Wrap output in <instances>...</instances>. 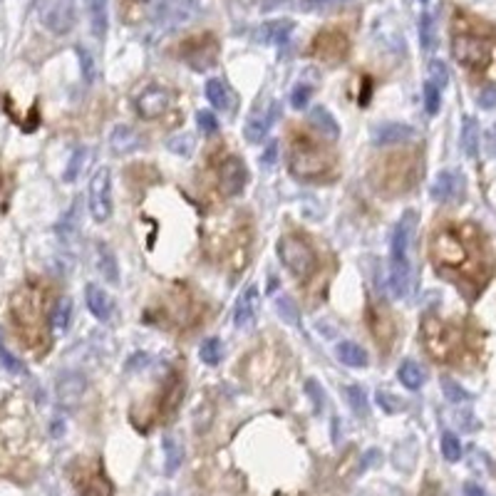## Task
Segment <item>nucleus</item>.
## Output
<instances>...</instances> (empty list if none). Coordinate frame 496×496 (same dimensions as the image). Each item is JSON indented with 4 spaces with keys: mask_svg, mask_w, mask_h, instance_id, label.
<instances>
[{
    "mask_svg": "<svg viewBox=\"0 0 496 496\" xmlns=\"http://www.w3.org/2000/svg\"><path fill=\"white\" fill-rule=\"evenodd\" d=\"M276 162H278V142L273 140V142H268L266 149H263V154H261V167L271 169Z\"/></svg>",
    "mask_w": 496,
    "mask_h": 496,
    "instance_id": "nucleus-49",
    "label": "nucleus"
},
{
    "mask_svg": "<svg viewBox=\"0 0 496 496\" xmlns=\"http://www.w3.org/2000/svg\"><path fill=\"white\" fill-rule=\"evenodd\" d=\"M258 310H261V293H258V285L251 283L241 290L239 301H236L234 308V323L239 330L251 328L258 318Z\"/></svg>",
    "mask_w": 496,
    "mask_h": 496,
    "instance_id": "nucleus-14",
    "label": "nucleus"
},
{
    "mask_svg": "<svg viewBox=\"0 0 496 496\" xmlns=\"http://www.w3.org/2000/svg\"><path fill=\"white\" fill-rule=\"evenodd\" d=\"M162 449H164V472H167V476H174L176 469L181 467V462H184V449H181V444L174 437H164Z\"/></svg>",
    "mask_w": 496,
    "mask_h": 496,
    "instance_id": "nucleus-27",
    "label": "nucleus"
},
{
    "mask_svg": "<svg viewBox=\"0 0 496 496\" xmlns=\"http://www.w3.org/2000/svg\"><path fill=\"white\" fill-rule=\"evenodd\" d=\"M306 392L310 395V400H313V405H315V409L323 407V405H325V392L320 390L315 379H308V382H306Z\"/></svg>",
    "mask_w": 496,
    "mask_h": 496,
    "instance_id": "nucleus-50",
    "label": "nucleus"
},
{
    "mask_svg": "<svg viewBox=\"0 0 496 496\" xmlns=\"http://www.w3.org/2000/svg\"><path fill=\"white\" fill-rule=\"evenodd\" d=\"M206 100L211 102L216 110L226 112V114H234L236 110V97L229 89V84L223 80H209L206 82Z\"/></svg>",
    "mask_w": 496,
    "mask_h": 496,
    "instance_id": "nucleus-22",
    "label": "nucleus"
},
{
    "mask_svg": "<svg viewBox=\"0 0 496 496\" xmlns=\"http://www.w3.org/2000/svg\"><path fill=\"white\" fill-rule=\"evenodd\" d=\"M397 377H400V382L407 390H419L424 385V370L414 360H405L400 365V370H397Z\"/></svg>",
    "mask_w": 496,
    "mask_h": 496,
    "instance_id": "nucleus-30",
    "label": "nucleus"
},
{
    "mask_svg": "<svg viewBox=\"0 0 496 496\" xmlns=\"http://www.w3.org/2000/svg\"><path fill=\"white\" fill-rule=\"evenodd\" d=\"M462 151L474 159L476 151H479V124H476L474 117H464L462 124Z\"/></svg>",
    "mask_w": 496,
    "mask_h": 496,
    "instance_id": "nucleus-28",
    "label": "nucleus"
},
{
    "mask_svg": "<svg viewBox=\"0 0 496 496\" xmlns=\"http://www.w3.org/2000/svg\"><path fill=\"white\" fill-rule=\"evenodd\" d=\"M278 258L298 280H310L318 271V256L303 236H283L278 241Z\"/></svg>",
    "mask_w": 496,
    "mask_h": 496,
    "instance_id": "nucleus-4",
    "label": "nucleus"
},
{
    "mask_svg": "<svg viewBox=\"0 0 496 496\" xmlns=\"http://www.w3.org/2000/svg\"><path fill=\"white\" fill-rule=\"evenodd\" d=\"M95 261H97V271L105 276L107 283L112 285H119V263H117V256L112 251L107 243H97V253H95Z\"/></svg>",
    "mask_w": 496,
    "mask_h": 496,
    "instance_id": "nucleus-24",
    "label": "nucleus"
},
{
    "mask_svg": "<svg viewBox=\"0 0 496 496\" xmlns=\"http://www.w3.org/2000/svg\"><path fill=\"white\" fill-rule=\"evenodd\" d=\"M430 80L439 89L446 87V82H449V70H446V65L442 60H432L430 62Z\"/></svg>",
    "mask_w": 496,
    "mask_h": 496,
    "instance_id": "nucleus-45",
    "label": "nucleus"
},
{
    "mask_svg": "<svg viewBox=\"0 0 496 496\" xmlns=\"http://www.w3.org/2000/svg\"><path fill=\"white\" fill-rule=\"evenodd\" d=\"M435 40H437V30H435V17L430 13H424L419 17V45H422V50H432L435 47Z\"/></svg>",
    "mask_w": 496,
    "mask_h": 496,
    "instance_id": "nucleus-36",
    "label": "nucleus"
},
{
    "mask_svg": "<svg viewBox=\"0 0 496 496\" xmlns=\"http://www.w3.org/2000/svg\"><path fill=\"white\" fill-rule=\"evenodd\" d=\"M10 320L17 338L38 350L47 345V318H45V290L38 283H25L10 296Z\"/></svg>",
    "mask_w": 496,
    "mask_h": 496,
    "instance_id": "nucleus-2",
    "label": "nucleus"
},
{
    "mask_svg": "<svg viewBox=\"0 0 496 496\" xmlns=\"http://www.w3.org/2000/svg\"><path fill=\"white\" fill-rule=\"evenodd\" d=\"M196 124H199L204 137H213L218 132V119L211 110H199L196 112Z\"/></svg>",
    "mask_w": 496,
    "mask_h": 496,
    "instance_id": "nucleus-40",
    "label": "nucleus"
},
{
    "mask_svg": "<svg viewBox=\"0 0 496 496\" xmlns=\"http://www.w3.org/2000/svg\"><path fill=\"white\" fill-rule=\"evenodd\" d=\"M328 3H335V0H308L306 6L313 8V6H328Z\"/></svg>",
    "mask_w": 496,
    "mask_h": 496,
    "instance_id": "nucleus-53",
    "label": "nucleus"
},
{
    "mask_svg": "<svg viewBox=\"0 0 496 496\" xmlns=\"http://www.w3.org/2000/svg\"><path fill=\"white\" fill-rule=\"evenodd\" d=\"M439 385H442V392H444L446 402H452V405H464V402L472 400V395H469L459 382H454L452 377H442Z\"/></svg>",
    "mask_w": 496,
    "mask_h": 496,
    "instance_id": "nucleus-34",
    "label": "nucleus"
},
{
    "mask_svg": "<svg viewBox=\"0 0 496 496\" xmlns=\"http://www.w3.org/2000/svg\"><path fill=\"white\" fill-rule=\"evenodd\" d=\"M422 97H424V110H427V114H437L442 107V89L437 87L432 80H427L422 87Z\"/></svg>",
    "mask_w": 496,
    "mask_h": 496,
    "instance_id": "nucleus-38",
    "label": "nucleus"
},
{
    "mask_svg": "<svg viewBox=\"0 0 496 496\" xmlns=\"http://www.w3.org/2000/svg\"><path fill=\"white\" fill-rule=\"evenodd\" d=\"M484 142H486V154L491 156V159H496V122L491 124L489 129H486V134H484Z\"/></svg>",
    "mask_w": 496,
    "mask_h": 496,
    "instance_id": "nucleus-51",
    "label": "nucleus"
},
{
    "mask_svg": "<svg viewBox=\"0 0 496 496\" xmlns=\"http://www.w3.org/2000/svg\"><path fill=\"white\" fill-rule=\"evenodd\" d=\"M110 144L114 154H132V151L142 149L144 140H142V134L134 127H129V124H117L110 134Z\"/></svg>",
    "mask_w": 496,
    "mask_h": 496,
    "instance_id": "nucleus-20",
    "label": "nucleus"
},
{
    "mask_svg": "<svg viewBox=\"0 0 496 496\" xmlns=\"http://www.w3.org/2000/svg\"><path fill=\"white\" fill-rule=\"evenodd\" d=\"M439 446H442V457H444L446 462H459V459H462V442H459V437L454 435V432H444Z\"/></svg>",
    "mask_w": 496,
    "mask_h": 496,
    "instance_id": "nucleus-35",
    "label": "nucleus"
},
{
    "mask_svg": "<svg viewBox=\"0 0 496 496\" xmlns=\"http://www.w3.org/2000/svg\"><path fill=\"white\" fill-rule=\"evenodd\" d=\"M452 55L459 65L469 67V70H481L491 62L494 47L486 38L474 33H457L452 40Z\"/></svg>",
    "mask_w": 496,
    "mask_h": 496,
    "instance_id": "nucleus-6",
    "label": "nucleus"
},
{
    "mask_svg": "<svg viewBox=\"0 0 496 496\" xmlns=\"http://www.w3.org/2000/svg\"><path fill=\"white\" fill-rule=\"evenodd\" d=\"M276 310H278V315L285 320V323L296 325L298 323V310H296V303L290 301L288 296H280L278 301H276Z\"/></svg>",
    "mask_w": 496,
    "mask_h": 496,
    "instance_id": "nucleus-42",
    "label": "nucleus"
},
{
    "mask_svg": "<svg viewBox=\"0 0 496 496\" xmlns=\"http://www.w3.org/2000/svg\"><path fill=\"white\" fill-rule=\"evenodd\" d=\"M216 52L218 45L211 35H199V38H191L181 45V57L189 62L196 70H206L216 62Z\"/></svg>",
    "mask_w": 496,
    "mask_h": 496,
    "instance_id": "nucleus-11",
    "label": "nucleus"
},
{
    "mask_svg": "<svg viewBox=\"0 0 496 496\" xmlns=\"http://www.w3.org/2000/svg\"><path fill=\"white\" fill-rule=\"evenodd\" d=\"M84 301H87L89 313H92L97 320L105 323V320L112 318L114 306H112V298L105 288H100L97 283H87V288H84Z\"/></svg>",
    "mask_w": 496,
    "mask_h": 496,
    "instance_id": "nucleus-21",
    "label": "nucleus"
},
{
    "mask_svg": "<svg viewBox=\"0 0 496 496\" xmlns=\"http://www.w3.org/2000/svg\"><path fill=\"white\" fill-rule=\"evenodd\" d=\"M464 194V179L457 172H439L432 181L430 196L437 204H452L459 201Z\"/></svg>",
    "mask_w": 496,
    "mask_h": 496,
    "instance_id": "nucleus-16",
    "label": "nucleus"
},
{
    "mask_svg": "<svg viewBox=\"0 0 496 496\" xmlns=\"http://www.w3.org/2000/svg\"><path fill=\"white\" fill-rule=\"evenodd\" d=\"M0 363H3V368L8 370V373H13V375H22L25 373V368H22V363L17 360L15 355H13L10 350H8L3 343H0Z\"/></svg>",
    "mask_w": 496,
    "mask_h": 496,
    "instance_id": "nucleus-46",
    "label": "nucleus"
},
{
    "mask_svg": "<svg viewBox=\"0 0 496 496\" xmlns=\"http://www.w3.org/2000/svg\"><path fill=\"white\" fill-rule=\"evenodd\" d=\"M310 124L323 134L325 140H338V137H340V124H338V119L333 117V112L323 105L313 107L310 110Z\"/></svg>",
    "mask_w": 496,
    "mask_h": 496,
    "instance_id": "nucleus-23",
    "label": "nucleus"
},
{
    "mask_svg": "<svg viewBox=\"0 0 496 496\" xmlns=\"http://www.w3.org/2000/svg\"><path fill=\"white\" fill-rule=\"evenodd\" d=\"M313 55L323 62H340L347 55V35L343 30H323L313 43Z\"/></svg>",
    "mask_w": 496,
    "mask_h": 496,
    "instance_id": "nucleus-13",
    "label": "nucleus"
},
{
    "mask_svg": "<svg viewBox=\"0 0 496 496\" xmlns=\"http://www.w3.org/2000/svg\"><path fill=\"white\" fill-rule=\"evenodd\" d=\"M87 156H89V151L84 149V146H80V149H75V154L70 156V162H67V167H65V181L70 184V181H75V179L80 176V172H82V167H84V162H87Z\"/></svg>",
    "mask_w": 496,
    "mask_h": 496,
    "instance_id": "nucleus-37",
    "label": "nucleus"
},
{
    "mask_svg": "<svg viewBox=\"0 0 496 496\" xmlns=\"http://www.w3.org/2000/svg\"><path fill=\"white\" fill-rule=\"evenodd\" d=\"M33 419L20 397H8L0 407V472L8 474L10 467L28 462L33 449Z\"/></svg>",
    "mask_w": 496,
    "mask_h": 496,
    "instance_id": "nucleus-1",
    "label": "nucleus"
},
{
    "mask_svg": "<svg viewBox=\"0 0 496 496\" xmlns=\"http://www.w3.org/2000/svg\"><path fill=\"white\" fill-rule=\"evenodd\" d=\"M419 3H430V0H419Z\"/></svg>",
    "mask_w": 496,
    "mask_h": 496,
    "instance_id": "nucleus-54",
    "label": "nucleus"
},
{
    "mask_svg": "<svg viewBox=\"0 0 496 496\" xmlns=\"http://www.w3.org/2000/svg\"><path fill=\"white\" fill-rule=\"evenodd\" d=\"M199 357H201V363L204 365L216 368V365L221 363V357H223L221 340H218V338H206V340L201 343V347H199Z\"/></svg>",
    "mask_w": 496,
    "mask_h": 496,
    "instance_id": "nucleus-31",
    "label": "nucleus"
},
{
    "mask_svg": "<svg viewBox=\"0 0 496 496\" xmlns=\"http://www.w3.org/2000/svg\"><path fill=\"white\" fill-rule=\"evenodd\" d=\"M84 390H87V379L75 370H67L57 377V400L65 407H77L84 397Z\"/></svg>",
    "mask_w": 496,
    "mask_h": 496,
    "instance_id": "nucleus-17",
    "label": "nucleus"
},
{
    "mask_svg": "<svg viewBox=\"0 0 496 496\" xmlns=\"http://www.w3.org/2000/svg\"><path fill=\"white\" fill-rule=\"evenodd\" d=\"M417 231V213L405 211L392 231L390 241V293L402 301L412 290V263H409V243Z\"/></svg>",
    "mask_w": 496,
    "mask_h": 496,
    "instance_id": "nucleus-3",
    "label": "nucleus"
},
{
    "mask_svg": "<svg viewBox=\"0 0 496 496\" xmlns=\"http://www.w3.org/2000/svg\"><path fill=\"white\" fill-rule=\"evenodd\" d=\"M373 144L375 146H392V144H402L414 137V129L405 122H382L373 129Z\"/></svg>",
    "mask_w": 496,
    "mask_h": 496,
    "instance_id": "nucleus-19",
    "label": "nucleus"
},
{
    "mask_svg": "<svg viewBox=\"0 0 496 496\" xmlns=\"http://www.w3.org/2000/svg\"><path fill=\"white\" fill-rule=\"evenodd\" d=\"M70 320H73V301L65 298V301H60L55 306L50 323H52V328H55L57 333H65V330L70 328Z\"/></svg>",
    "mask_w": 496,
    "mask_h": 496,
    "instance_id": "nucleus-33",
    "label": "nucleus"
},
{
    "mask_svg": "<svg viewBox=\"0 0 496 496\" xmlns=\"http://www.w3.org/2000/svg\"><path fill=\"white\" fill-rule=\"evenodd\" d=\"M345 395H347V405H350L352 412H355L357 417H368L370 402H368V395H365L363 387H357V385L345 387Z\"/></svg>",
    "mask_w": 496,
    "mask_h": 496,
    "instance_id": "nucleus-32",
    "label": "nucleus"
},
{
    "mask_svg": "<svg viewBox=\"0 0 496 496\" xmlns=\"http://www.w3.org/2000/svg\"><path fill=\"white\" fill-rule=\"evenodd\" d=\"M288 162H290V172L296 174L298 179H315L328 172L330 167L328 154L308 140H296L290 144Z\"/></svg>",
    "mask_w": 496,
    "mask_h": 496,
    "instance_id": "nucleus-5",
    "label": "nucleus"
},
{
    "mask_svg": "<svg viewBox=\"0 0 496 496\" xmlns=\"http://www.w3.org/2000/svg\"><path fill=\"white\" fill-rule=\"evenodd\" d=\"M89 213L97 223L112 216V172L107 167L97 169L89 181Z\"/></svg>",
    "mask_w": 496,
    "mask_h": 496,
    "instance_id": "nucleus-7",
    "label": "nucleus"
},
{
    "mask_svg": "<svg viewBox=\"0 0 496 496\" xmlns=\"http://www.w3.org/2000/svg\"><path fill=\"white\" fill-rule=\"evenodd\" d=\"M335 355H338V360H340L343 365H347V368H365V365H368V352H365V347L352 340L338 343Z\"/></svg>",
    "mask_w": 496,
    "mask_h": 496,
    "instance_id": "nucleus-25",
    "label": "nucleus"
},
{
    "mask_svg": "<svg viewBox=\"0 0 496 496\" xmlns=\"http://www.w3.org/2000/svg\"><path fill=\"white\" fill-rule=\"evenodd\" d=\"M89 20H92V33L97 40H105L107 35V0H87Z\"/></svg>",
    "mask_w": 496,
    "mask_h": 496,
    "instance_id": "nucleus-29",
    "label": "nucleus"
},
{
    "mask_svg": "<svg viewBox=\"0 0 496 496\" xmlns=\"http://www.w3.org/2000/svg\"><path fill=\"white\" fill-rule=\"evenodd\" d=\"M464 496H486V491L474 481H469V484H464Z\"/></svg>",
    "mask_w": 496,
    "mask_h": 496,
    "instance_id": "nucleus-52",
    "label": "nucleus"
},
{
    "mask_svg": "<svg viewBox=\"0 0 496 496\" xmlns=\"http://www.w3.org/2000/svg\"><path fill=\"white\" fill-rule=\"evenodd\" d=\"M80 496H110V486H107V481H102L100 476H92V479H87L82 484Z\"/></svg>",
    "mask_w": 496,
    "mask_h": 496,
    "instance_id": "nucleus-44",
    "label": "nucleus"
},
{
    "mask_svg": "<svg viewBox=\"0 0 496 496\" xmlns=\"http://www.w3.org/2000/svg\"><path fill=\"white\" fill-rule=\"evenodd\" d=\"M375 400H377V405L385 412H390V414H397V412H402L405 409V402L400 400V397H395L392 392H385V390H377V395H375Z\"/></svg>",
    "mask_w": 496,
    "mask_h": 496,
    "instance_id": "nucleus-41",
    "label": "nucleus"
},
{
    "mask_svg": "<svg viewBox=\"0 0 496 496\" xmlns=\"http://www.w3.org/2000/svg\"><path fill=\"white\" fill-rule=\"evenodd\" d=\"M169 102H172L169 89H164V87H146L144 92L137 97L134 107H137V114H140L142 119H156V117H162L164 112L169 110Z\"/></svg>",
    "mask_w": 496,
    "mask_h": 496,
    "instance_id": "nucleus-15",
    "label": "nucleus"
},
{
    "mask_svg": "<svg viewBox=\"0 0 496 496\" xmlns=\"http://www.w3.org/2000/svg\"><path fill=\"white\" fill-rule=\"evenodd\" d=\"M280 117V105L278 102H271L266 112H256L248 117V122L243 124V134L248 142H261L268 134V129L273 127Z\"/></svg>",
    "mask_w": 496,
    "mask_h": 496,
    "instance_id": "nucleus-18",
    "label": "nucleus"
},
{
    "mask_svg": "<svg viewBox=\"0 0 496 496\" xmlns=\"http://www.w3.org/2000/svg\"><path fill=\"white\" fill-rule=\"evenodd\" d=\"M159 496H169V494H159Z\"/></svg>",
    "mask_w": 496,
    "mask_h": 496,
    "instance_id": "nucleus-55",
    "label": "nucleus"
},
{
    "mask_svg": "<svg viewBox=\"0 0 496 496\" xmlns=\"http://www.w3.org/2000/svg\"><path fill=\"white\" fill-rule=\"evenodd\" d=\"M310 97H313V87L301 82L293 92H290V107H293V110H303V107L310 105Z\"/></svg>",
    "mask_w": 496,
    "mask_h": 496,
    "instance_id": "nucleus-43",
    "label": "nucleus"
},
{
    "mask_svg": "<svg viewBox=\"0 0 496 496\" xmlns=\"http://www.w3.org/2000/svg\"><path fill=\"white\" fill-rule=\"evenodd\" d=\"M77 57H80V67H82V77L87 84L95 82V60H92V55H89L87 50H82V47H77Z\"/></svg>",
    "mask_w": 496,
    "mask_h": 496,
    "instance_id": "nucleus-47",
    "label": "nucleus"
},
{
    "mask_svg": "<svg viewBox=\"0 0 496 496\" xmlns=\"http://www.w3.org/2000/svg\"><path fill=\"white\" fill-rule=\"evenodd\" d=\"M476 102H479L481 110H496V87L494 84L481 89L479 95H476Z\"/></svg>",
    "mask_w": 496,
    "mask_h": 496,
    "instance_id": "nucleus-48",
    "label": "nucleus"
},
{
    "mask_svg": "<svg viewBox=\"0 0 496 496\" xmlns=\"http://www.w3.org/2000/svg\"><path fill=\"white\" fill-rule=\"evenodd\" d=\"M293 33V20H273V22H266L258 33L261 43H268V45H280L290 38Z\"/></svg>",
    "mask_w": 496,
    "mask_h": 496,
    "instance_id": "nucleus-26",
    "label": "nucleus"
},
{
    "mask_svg": "<svg viewBox=\"0 0 496 496\" xmlns=\"http://www.w3.org/2000/svg\"><path fill=\"white\" fill-rule=\"evenodd\" d=\"M246 184H248V169L241 162L239 156H229L223 159L218 167V189L223 196H239L243 194Z\"/></svg>",
    "mask_w": 496,
    "mask_h": 496,
    "instance_id": "nucleus-10",
    "label": "nucleus"
},
{
    "mask_svg": "<svg viewBox=\"0 0 496 496\" xmlns=\"http://www.w3.org/2000/svg\"><path fill=\"white\" fill-rule=\"evenodd\" d=\"M432 253H435L437 263L442 266H462L467 261V246L454 231H439L432 241Z\"/></svg>",
    "mask_w": 496,
    "mask_h": 496,
    "instance_id": "nucleus-9",
    "label": "nucleus"
},
{
    "mask_svg": "<svg viewBox=\"0 0 496 496\" xmlns=\"http://www.w3.org/2000/svg\"><path fill=\"white\" fill-rule=\"evenodd\" d=\"M167 149L179 156H189L194 151V137L191 134H176L167 142Z\"/></svg>",
    "mask_w": 496,
    "mask_h": 496,
    "instance_id": "nucleus-39",
    "label": "nucleus"
},
{
    "mask_svg": "<svg viewBox=\"0 0 496 496\" xmlns=\"http://www.w3.org/2000/svg\"><path fill=\"white\" fill-rule=\"evenodd\" d=\"M75 20H77V13H75L73 0H50V3L43 8V22L57 35L70 33Z\"/></svg>",
    "mask_w": 496,
    "mask_h": 496,
    "instance_id": "nucleus-12",
    "label": "nucleus"
},
{
    "mask_svg": "<svg viewBox=\"0 0 496 496\" xmlns=\"http://www.w3.org/2000/svg\"><path fill=\"white\" fill-rule=\"evenodd\" d=\"M424 345L435 357H446L457 347V330L437 318H427L422 325Z\"/></svg>",
    "mask_w": 496,
    "mask_h": 496,
    "instance_id": "nucleus-8",
    "label": "nucleus"
}]
</instances>
